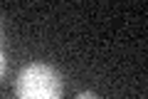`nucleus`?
<instances>
[{
	"label": "nucleus",
	"instance_id": "nucleus-1",
	"mask_svg": "<svg viewBox=\"0 0 148 99\" xmlns=\"http://www.w3.org/2000/svg\"><path fill=\"white\" fill-rule=\"evenodd\" d=\"M17 99H62V74L45 62H32L20 69L15 82Z\"/></svg>",
	"mask_w": 148,
	"mask_h": 99
},
{
	"label": "nucleus",
	"instance_id": "nucleus-2",
	"mask_svg": "<svg viewBox=\"0 0 148 99\" xmlns=\"http://www.w3.org/2000/svg\"><path fill=\"white\" fill-rule=\"evenodd\" d=\"M5 72H8V60H5V52L0 50V79L5 77Z\"/></svg>",
	"mask_w": 148,
	"mask_h": 99
},
{
	"label": "nucleus",
	"instance_id": "nucleus-3",
	"mask_svg": "<svg viewBox=\"0 0 148 99\" xmlns=\"http://www.w3.org/2000/svg\"><path fill=\"white\" fill-rule=\"evenodd\" d=\"M77 99H96V94L94 92H79V94H77Z\"/></svg>",
	"mask_w": 148,
	"mask_h": 99
}]
</instances>
